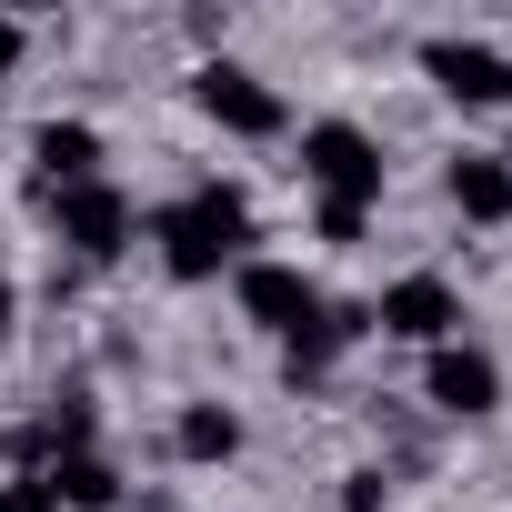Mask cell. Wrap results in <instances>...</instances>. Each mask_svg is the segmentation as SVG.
Listing matches in <instances>:
<instances>
[{"label":"cell","mask_w":512,"mask_h":512,"mask_svg":"<svg viewBox=\"0 0 512 512\" xmlns=\"http://www.w3.org/2000/svg\"><path fill=\"white\" fill-rule=\"evenodd\" d=\"M422 71L462 101V111H482V101H512V61L502 51H482V41H432L422 51Z\"/></svg>","instance_id":"7"},{"label":"cell","mask_w":512,"mask_h":512,"mask_svg":"<svg viewBox=\"0 0 512 512\" xmlns=\"http://www.w3.org/2000/svg\"><path fill=\"white\" fill-rule=\"evenodd\" d=\"M502 161H512V151H502Z\"/></svg>","instance_id":"17"},{"label":"cell","mask_w":512,"mask_h":512,"mask_svg":"<svg viewBox=\"0 0 512 512\" xmlns=\"http://www.w3.org/2000/svg\"><path fill=\"white\" fill-rule=\"evenodd\" d=\"M241 312L262 322V332H282V342H302V332L322 322V292H312V272H292V262H241Z\"/></svg>","instance_id":"5"},{"label":"cell","mask_w":512,"mask_h":512,"mask_svg":"<svg viewBox=\"0 0 512 512\" xmlns=\"http://www.w3.org/2000/svg\"><path fill=\"white\" fill-rule=\"evenodd\" d=\"M61 201V241L81 251V262H111V251L131 241V201L111 181H81V191H51Z\"/></svg>","instance_id":"6"},{"label":"cell","mask_w":512,"mask_h":512,"mask_svg":"<svg viewBox=\"0 0 512 512\" xmlns=\"http://www.w3.org/2000/svg\"><path fill=\"white\" fill-rule=\"evenodd\" d=\"M171 442H181V462H231V452H241V412H221V402H191V412L171 422Z\"/></svg>","instance_id":"12"},{"label":"cell","mask_w":512,"mask_h":512,"mask_svg":"<svg viewBox=\"0 0 512 512\" xmlns=\"http://www.w3.org/2000/svg\"><path fill=\"white\" fill-rule=\"evenodd\" d=\"M422 382H432V402H442V412H462V422H482V412L502 402V372H492V352H472V342H442Z\"/></svg>","instance_id":"8"},{"label":"cell","mask_w":512,"mask_h":512,"mask_svg":"<svg viewBox=\"0 0 512 512\" xmlns=\"http://www.w3.org/2000/svg\"><path fill=\"white\" fill-rule=\"evenodd\" d=\"M302 171H312V191H322L332 211H372V201H382V151H372V131H352V121H312V131H302Z\"/></svg>","instance_id":"2"},{"label":"cell","mask_w":512,"mask_h":512,"mask_svg":"<svg viewBox=\"0 0 512 512\" xmlns=\"http://www.w3.org/2000/svg\"><path fill=\"white\" fill-rule=\"evenodd\" d=\"M41 482H51V502H71V512H111V502H121V472H111L101 452H71V462H51Z\"/></svg>","instance_id":"11"},{"label":"cell","mask_w":512,"mask_h":512,"mask_svg":"<svg viewBox=\"0 0 512 512\" xmlns=\"http://www.w3.org/2000/svg\"><path fill=\"white\" fill-rule=\"evenodd\" d=\"M452 322H462V302H452V282L442 272H402L382 302H372V332H392V342H452Z\"/></svg>","instance_id":"4"},{"label":"cell","mask_w":512,"mask_h":512,"mask_svg":"<svg viewBox=\"0 0 512 512\" xmlns=\"http://www.w3.org/2000/svg\"><path fill=\"white\" fill-rule=\"evenodd\" d=\"M452 201H462V221H512V161L502 151H462L452 161Z\"/></svg>","instance_id":"10"},{"label":"cell","mask_w":512,"mask_h":512,"mask_svg":"<svg viewBox=\"0 0 512 512\" xmlns=\"http://www.w3.org/2000/svg\"><path fill=\"white\" fill-rule=\"evenodd\" d=\"M0 512H61V502H51V482H11V492H0Z\"/></svg>","instance_id":"14"},{"label":"cell","mask_w":512,"mask_h":512,"mask_svg":"<svg viewBox=\"0 0 512 512\" xmlns=\"http://www.w3.org/2000/svg\"><path fill=\"white\" fill-rule=\"evenodd\" d=\"M382 492H392L382 472H352V482H342V512H382Z\"/></svg>","instance_id":"13"},{"label":"cell","mask_w":512,"mask_h":512,"mask_svg":"<svg viewBox=\"0 0 512 512\" xmlns=\"http://www.w3.org/2000/svg\"><path fill=\"white\" fill-rule=\"evenodd\" d=\"M191 101H201L221 131H241V141H272V131L292 121L282 91H272V81H251L241 61H201V71H191Z\"/></svg>","instance_id":"3"},{"label":"cell","mask_w":512,"mask_h":512,"mask_svg":"<svg viewBox=\"0 0 512 512\" xmlns=\"http://www.w3.org/2000/svg\"><path fill=\"white\" fill-rule=\"evenodd\" d=\"M31 161H41L51 191H81V181H101V131L91 121H41L31 131Z\"/></svg>","instance_id":"9"},{"label":"cell","mask_w":512,"mask_h":512,"mask_svg":"<svg viewBox=\"0 0 512 512\" xmlns=\"http://www.w3.org/2000/svg\"><path fill=\"white\" fill-rule=\"evenodd\" d=\"M21 322V292H11V272H0V332H11Z\"/></svg>","instance_id":"16"},{"label":"cell","mask_w":512,"mask_h":512,"mask_svg":"<svg viewBox=\"0 0 512 512\" xmlns=\"http://www.w3.org/2000/svg\"><path fill=\"white\" fill-rule=\"evenodd\" d=\"M151 231H161V272H171V282H211L221 262H241V241H251V211H241V191H221V181H211V191L171 201Z\"/></svg>","instance_id":"1"},{"label":"cell","mask_w":512,"mask_h":512,"mask_svg":"<svg viewBox=\"0 0 512 512\" xmlns=\"http://www.w3.org/2000/svg\"><path fill=\"white\" fill-rule=\"evenodd\" d=\"M21 41H31V31H21L11 11H0V81H11V71H21Z\"/></svg>","instance_id":"15"}]
</instances>
